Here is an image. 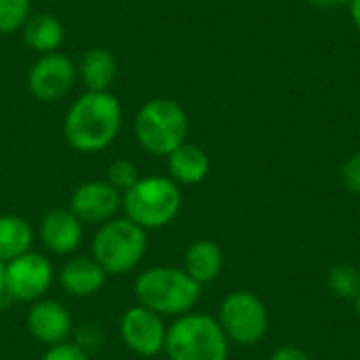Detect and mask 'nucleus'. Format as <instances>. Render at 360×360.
Listing matches in <instances>:
<instances>
[{
  "label": "nucleus",
  "instance_id": "nucleus-9",
  "mask_svg": "<svg viewBox=\"0 0 360 360\" xmlns=\"http://www.w3.org/2000/svg\"><path fill=\"white\" fill-rule=\"evenodd\" d=\"M78 80L76 63L63 53L38 55L27 70V91L34 99L51 103L63 99Z\"/></svg>",
  "mask_w": 360,
  "mask_h": 360
},
{
  "label": "nucleus",
  "instance_id": "nucleus-7",
  "mask_svg": "<svg viewBox=\"0 0 360 360\" xmlns=\"http://www.w3.org/2000/svg\"><path fill=\"white\" fill-rule=\"evenodd\" d=\"M217 323L230 342L253 346L266 335L268 312L257 295L249 291H234L221 302Z\"/></svg>",
  "mask_w": 360,
  "mask_h": 360
},
{
  "label": "nucleus",
  "instance_id": "nucleus-5",
  "mask_svg": "<svg viewBox=\"0 0 360 360\" xmlns=\"http://www.w3.org/2000/svg\"><path fill=\"white\" fill-rule=\"evenodd\" d=\"M148 232L129 217H114L99 226L91 243V257L105 274L120 276L131 272L146 255Z\"/></svg>",
  "mask_w": 360,
  "mask_h": 360
},
{
  "label": "nucleus",
  "instance_id": "nucleus-1",
  "mask_svg": "<svg viewBox=\"0 0 360 360\" xmlns=\"http://www.w3.org/2000/svg\"><path fill=\"white\" fill-rule=\"evenodd\" d=\"M122 129V105L110 91H84L65 112L63 137L80 154L110 148Z\"/></svg>",
  "mask_w": 360,
  "mask_h": 360
},
{
  "label": "nucleus",
  "instance_id": "nucleus-2",
  "mask_svg": "<svg viewBox=\"0 0 360 360\" xmlns=\"http://www.w3.org/2000/svg\"><path fill=\"white\" fill-rule=\"evenodd\" d=\"M137 304L160 316H184L200 300V285L184 270L154 266L143 270L135 281Z\"/></svg>",
  "mask_w": 360,
  "mask_h": 360
},
{
  "label": "nucleus",
  "instance_id": "nucleus-13",
  "mask_svg": "<svg viewBox=\"0 0 360 360\" xmlns=\"http://www.w3.org/2000/svg\"><path fill=\"white\" fill-rule=\"evenodd\" d=\"M84 234V224L70 211V209H53L49 211L38 228L40 243L46 251L55 255H70L74 253Z\"/></svg>",
  "mask_w": 360,
  "mask_h": 360
},
{
  "label": "nucleus",
  "instance_id": "nucleus-11",
  "mask_svg": "<svg viewBox=\"0 0 360 360\" xmlns=\"http://www.w3.org/2000/svg\"><path fill=\"white\" fill-rule=\"evenodd\" d=\"M118 209H122V192L101 179L80 184L70 198V211L82 224L101 226L114 219Z\"/></svg>",
  "mask_w": 360,
  "mask_h": 360
},
{
  "label": "nucleus",
  "instance_id": "nucleus-15",
  "mask_svg": "<svg viewBox=\"0 0 360 360\" xmlns=\"http://www.w3.org/2000/svg\"><path fill=\"white\" fill-rule=\"evenodd\" d=\"M76 72L86 91H110L118 76V59L110 49L93 46L80 57Z\"/></svg>",
  "mask_w": 360,
  "mask_h": 360
},
{
  "label": "nucleus",
  "instance_id": "nucleus-29",
  "mask_svg": "<svg viewBox=\"0 0 360 360\" xmlns=\"http://www.w3.org/2000/svg\"><path fill=\"white\" fill-rule=\"evenodd\" d=\"M354 310H356V316L360 319V293L356 295V300H354Z\"/></svg>",
  "mask_w": 360,
  "mask_h": 360
},
{
  "label": "nucleus",
  "instance_id": "nucleus-10",
  "mask_svg": "<svg viewBox=\"0 0 360 360\" xmlns=\"http://www.w3.org/2000/svg\"><path fill=\"white\" fill-rule=\"evenodd\" d=\"M167 329L160 314L139 304L129 308L120 319V338L124 346L143 359H152L165 350Z\"/></svg>",
  "mask_w": 360,
  "mask_h": 360
},
{
  "label": "nucleus",
  "instance_id": "nucleus-27",
  "mask_svg": "<svg viewBox=\"0 0 360 360\" xmlns=\"http://www.w3.org/2000/svg\"><path fill=\"white\" fill-rule=\"evenodd\" d=\"M348 6H350V17H352L354 25L360 30V0H350Z\"/></svg>",
  "mask_w": 360,
  "mask_h": 360
},
{
  "label": "nucleus",
  "instance_id": "nucleus-19",
  "mask_svg": "<svg viewBox=\"0 0 360 360\" xmlns=\"http://www.w3.org/2000/svg\"><path fill=\"white\" fill-rule=\"evenodd\" d=\"M32 224L19 215H0V264H8L32 251Z\"/></svg>",
  "mask_w": 360,
  "mask_h": 360
},
{
  "label": "nucleus",
  "instance_id": "nucleus-3",
  "mask_svg": "<svg viewBox=\"0 0 360 360\" xmlns=\"http://www.w3.org/2000/svg\"><path fill=\"white\" fill-rule=\"evenodd\" d=\"M190 120L186 110L167 97L146 101L133 122L137 143L152 156H169L188 141Z\"/></svg>",
  "mask_w": 360,
  "mask_h": 360
},
{
  "label": "nucleus",
  "instance_id": "nucleus-25",
  "mask_svg": "<svg viewBox=\"0 0 360 360\" xmlns=\"http://www.w3.org/2000/svg\"><path fill=\"white\" fill-rule=\"evenodd\" d=\"M272 360H310L302 350L297 348H281L278 352H274Z\"/></svg>",
  "mask_w": 360,
  "mask_h": 360
},
{
  "label": "nucleus",
  "instance_id": "nucleus-6",
  "mask_svg": "<svg viewBox=\"0 0 360 360\" xmlns=\"http://www.w3.org/2000/svg\"><path fill=\"white\" fill-rule=\"evenodd\" d=\"M228 338L207 314H184L167 329L169 360H228Z\"/></svg>",
  "mask_w": 360,
  "mask_h": 360
},
{
  "label": "nucleus",
  "instance_id": "nucleus-26",
  "mask_svg": "<svg viewBox=\"0 0 360 360\" xmlns=\"http://www.w3.org/2000/svg\"><path fill=\"white\" fill-rule=\"evenodd\" d=\"M312 4H316L319 8H338V6H344L348 4L350 0H310Z\"/></svg>",
  "mask_w": 360,
  "mask_h": 360
},
{
  "label": "nucleus",
  "instance_id": "nucleus-20",
  "mask_svg": "<svg viewBox=\"0 0 360 360\" xmlns=\"http://www.w3.org/2000/svg\"><path fill=\"white\" fill-rule=\"evenodd\" d=\"M327 285L338 297L356 300V295L360 293V272L348 264H340V266L331 268V272L327 276Z\"/></svg>",
  "mask_w": 360,
  "mask_h": 360
},
{
  "label": "nucleus",
  "instance_id": "nucleus-8",
  "mask_svg": "<svg viewBox=\"0 0 360 360\" xmlns=\"http://www.w3.org/2000/svg\"><path fill=\"white\" fill-rule=\"evenodd\" d=\"M55 281V270L51 259L42 253H25L8 264H4V289L15 302L34 304L44 297Z\"/></svg>",
  "mask_w": 360,
  "mask_h": 360
},
{
  "label": "nucleus",
  "instance_id": "nucleus-28",
  "mask_svg": "<svg viewBox=\"0 0 360 360\" xmlns=\"http://www.w3.org/2000/svg\"><path fill=\"white\" fill-rule=\"evenodd\" d=\"M6 295V289H4V264H0V300Z\"/></svg>",
  "mask_w": 360,
  "mask_h": 360
},
{
  "label": "nucleus",
  "instance_id": "nucleus-21",
  "mask_svg": "<svg viewBox=\"0 0 360 360\" xmlns=\"http://www.w3.org/2000/svg\"><path fill=\"white\" fill-rule=\"evenodd\" d=\"M32 15V0H0V34L11 36L21 32Z\"/></svg>",
  "mask_w": 360,
  "mask_h": 360
},
{
  "label": "nucleus",
  "instance_id": "nucleus-23",
  "mask_svg": "<svg viewBox=\"0 0 360 360\" xmlns=\"http://www.w3.org/2000/svg\"><path fill=\"white\" fill-rule=\"evenodd\" d=\"M40 360H91L89 359V352L78 346V344H59V346H53V348H46L44 356Z\"/></svg>",
  "mask_w": 360,
  "mask_h": 360
},
{
  "label": "nucleus",
  "instance_id": "nucleus-12",
  "mask_svg": "<svg viewBox=\"0 0 360 360\" xmlns=\"http://www.w3.org/2000/svg\"><path fill=\"white\" fill-rule=\"evenodd\" d=\"M30 335L46 348L65 344L72 335V316L61 302L38 300L32 304L25 316Z\"/></svg>",
  "mask_w": 360,
  "mask_h": 360
},
{
  "label": "nucleus",
  "instance_id": "nucleus-24",
  "mask_svg": "<svg viewBox=\"0 0 360 360\" xmlns=\"http://www.w3.org/2000/svg\"><path fill=\"white\" fill-rule=\"evenodd\" d=\"M342 179L346 188L354 194H360V152L354 154L342 169Z\"/></svg>",
  "mask_w": 360,
  "mask_h": 360
},
{
  "label": "nucleus",
  "instance_id": "nucleus-16",
  "mask_svg": "<svg viewBox=\"0 0 360 360\" xmlns=\"http://www.w3.org/2000/svg\"><path fill=\"white\" fill-rule=\"evenodd\" d=\"M167 165H169V177L177 186H196L207 179L211 169L207 152L190 141L173 150L167 156Z\"/></svg>",
  "mask_w": 360,
  "mask_h": 360
},
{
  "label": "nucleus",
  "instance_id": "nucleus-14",
  "mask_svg": "<svg viewBox=\"0 0 360 360\" xmlns=\"http://www.w3.org/2000/svg\"><path fill=\"white\" fill-rule=\"evenodd\" d=\"M108 274L93 257H72L59 272L63 291L72 297H93L105 285Z\"/></svg>",
  "mask_w": 360,
  "mask_h": 360
},
{
  "label": "nucleus",
  "instance_id": "nucleus-22",
  "mask_svg": "<svg viewBox=\"0 0 360 360\" xmlns=\"http://www.w3.org/2000/svg\"><path fill=\"white\" fill-rule=\"evenodd\" d=\"M139 169L133 160L129 158H116L110 162L108 167V184H112L118 192H127L129 188H133L139 181Z\"/></svg>",
  "mask_w": 360,
  "mask_h": 360
},
{
  "label": "nucleus",
  "instance_id": "nucleus-4",
  "mask_svg": "<svg viewBox=\"0 0 360 360\" xmlns=\"http://www.w3.org/2000/svg\"><path fill=\"white\" fill-rule=\"evenodd\" d=\"M122 209L124 217L146 232L162 230L179 215L181 190L165 175L139 177V181L122 194Z\"/></svg>",
  "mask_w": 360,
  "mask_h": 360
},
{
  "label": "nucleus",
  "instance_id": "nucleus-17",
  "mask_svg": "<svg viewBox=\"0 0 360 360\" xmlns=\"http://www.w3.org/2000/svg\"><path fill=\"white\" fill-rule=\"evenodd\" d=\"M23 42L38 55L57 53L65 40L63 23L51 13H32L21 27Z\"/></svg>",
  "mask_w": 360,
  "mask_h": 360
},
{
  "label": "nucleus",
  "instance_id": "nucleus-18",
  "mask_svg": "<svg viewBox=\"0 0 360 360\" xmlns=\"http://www.w3.org/2000/svg\"><path fill=\"white\" fill-rule=\"evenodd\" d=\"M224 268V253L213 240H196L184 255V272L200 287L213 283Z\"/></svg>",
  "mask_w": 360,
  "mask_h": 360
}]
</instances>
